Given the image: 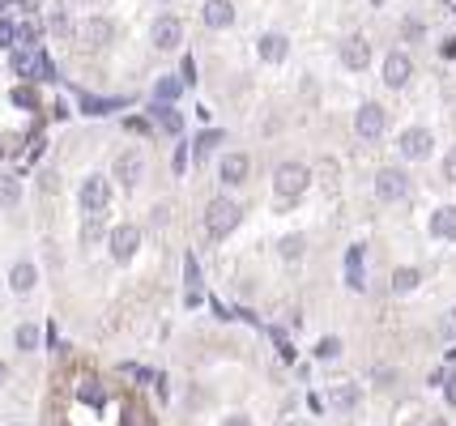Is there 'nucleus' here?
Returning a JSON list of instances; mask_svg holds the SVG:
<instances>
[{
    "instance_id": "nucleus-1",
    "label": "nucleus",
    "mask_w": 456,
    "mask_h": 426,
    "mask_svg": "<svg viewBox=\"0 0 456 426\" xmlns=\"http://www.w3.org/2000/svg\"><path fill=\"white\" fill-rule=\"evenodd\" d=\"M239 218H243V209H239L230 196H214V200L205 205V235H209V239H226V235L239 226Z\"/></svg>"
},
{
    "instance_id": "nucleus-2",
    "label": "nucleus",
    "mask_w": 456,
    "mask_h": 426,
    "mask_svg": "<svg viewBox=\"0 0 456 426\" xmlns=\"http://www.w3.org/2000/svg\"><path fill=\"white\" fill-rule=\"evenodd\" d=\"M77 200H81V213L85 218H103V209L111 205V179L107 175H85L81 188H77Z\"/></svg>"
},
{
    "instance_id": "nucleus-3",
    "label": "nucleus",
    "mask_w": 456,
    "mask_h": 426,
    "mask_svg": "<svg viewBox=\"0 0 456 426\" xmlns=\"http://www.w3.org/2000/svg\"><path fill=\"white\" fill-rule=\"evenodd\" d=\"M308 184H312V171L303 167V163H282L273 171V192L282 200H298L303 192H308Z\"/></svg>"
},
{
    "instance_id": "nucleus-4",
    "label": "nucleus",
    "mask_w": 456,
    "mask_h": 426,
    "mask_svg": "<svg viewBox=\"0 0 456 426\" xmlns=\"http://www.w3.org/2000/svg\"><path fill=\"white\" fill-rule=\"evenodd\" d=\"M384 128H388V111L380 102H363L359 111H354V132H359L363 141H380Z\"/></svg>"
},
{
    "instance_id": "nucleus-5",
    "label": "nucleus",
    "mask_w": 456,
    "mask_h": 426,
    "mask_svg": "<svg viewBox=\"0 0 456 426\" xmlns=\"http://www.w3.org/2000/svg\"><path fill=\"white\" fill-rule=\"evenodd\" d=\"M107 247H111V260L128 264V260L137 256V247H141V226H132V222H120V226L107 235Z\"/></svg>"
},
{
    "instance_id": "nucleus-6",
    "label": "nucleus",
    "mask_w": 456,
    "mask_h": 426,
    "mask_svg": "<svg viewBox=\"0 0 456 426\" xmlns=\"http://www.w3.org/2000/svg\"><path fill=\"white\" fill-rule=\"evenodd\" d=\"M375 196H380L384 205H396V200H405V196H410V175H405V171H396V167H384V171L375 175Z\"/></svg>"
},
{
    "instance_id": "nucleus-7",
    "label": "nucleus",
    "mask_w": 456,
    "mask_h": 426,
    "mask_svg": "<svg viewBox=\"0 0 456 426\" xmlns=\"http://www.w3.org/2000/svg\"><path fill=\"white\" fill-rule=\"evenodd\" d=\"M149 43H154L158 51H175V47L184 43V22L171 18V13L154 18V26H149Z\"/></svg>"
},
{
    "instance_id": "nucleus-8",
    "label": "nucleus",
    "mask_w": 456,
    "mask_h": 426,
    "mask_svg": "<svg viewBox=\"0 0 456 426\" xmlns=\"http://www.w3.org/2000/svg\"><path fill=\"white\" fill-rule=\"evenodd\" d=\"M431 132L427 128H405L401 132V141H396V149H401V158L405 163H422V158H431Z\"/></svg>"
},
{
    "instance_id": "nucleus-9",
    "label": "nucleus",
    "mask_w": 456,
    "mask_h": 426,
    "mask_svg": "<svg viewBox=\"0 0 456 426\" xmlns=\"http://www.w3.org/2000/svg\"><path fill=\"white\" fill-rule=\"evenodd\" d=\"M116 179H120L124 188H137V184L145 179V153H141V149H124V153L116 158Z\"/></svg>"
},
{
    "instance_id": "nucleus-10",
    "label": "nucleus",
    "mask_w": 456,
    "mask_h": 426,
    "mask_svg": "<svg viewBox=\"0 0 456 426\" xmlns=\"http://www.w3.org/2000/svg\"><path fill=\"white\" fill-rule=\"evenodd\" d=\"M341 64H345L350 73H363V69L371 64V43H367L363 34H350V39L341 43Z\"/></svg>"
},
{
    "instance_id": "nucleus-11",
    "label": "nucleus",
    "mask_w": 456,
    "mask_h": 426,
    "mask_svg": "<svg viewBox=\"0 0 456 426\" xmlns=\"http://www.w3.org/2000/svg\"><path fill=\"white\" fill-rule=\"evenodd\" d=\"M77 39H81L85 47H94V51H103V47L116 39V26H111L107 18H85L81 30H77Z\"/></svg>"
},
{
    "instance_id": "nucleus-12",
    "label": "nucleus",
    "mask_w": 456,
    "mask_h": 426,
    "mask_svg": "<svg viewBox=\"0 0 456 426\" xmlns=\"http://www.w3.org/2000/svg\"><path fill=\"white\" fill-rule=\"evenodd\" d=\"M247 171H251L247 153H222V158H218V179H222L226 188H239V184H247Z\"/></svg>"
},
{
    "instance_id": "nucleus-13",
    "label": "nucleus",
    "mask_w": 456,
    "mask_h": 426,
    "mask_svg": "<svg viewBox=\"0 0 456 426\" xmlns=\"http://www.w3.org/2000/svg\"><path fill=\"white\" fill-rule=\"evenodd\" d=\"M410 77H414V60L405 56V51H392V56L384 60V85L401 90V85H410Z\"/></svg>"
},
{
    "instance_id": "nucleus-14",
    "label": "nucleus",
    "mask_w": 456,
    "mask_h": 426,
    "mask_svg": "<svg viewBox=\"0 0 456 426\" xmlns=\"http://www.w3.org/2000/svg\"><path fill=\"white\" fill-rule=\"evenodd\" d=\"M256 56H261L265 64H282V60L290 56V39H286V34H277V30L261 34V39H256Z\"/></svg>"
},
{
    "instance_id": "nucleus-15",
    "label": "nucleus",
    "mask_w": 456,
    "mask_h": 426,
    "mask_svg": "<svg viewBox=\"0 0 456 426\" xmlns=\"http://www.w3.org/2000/svg\"><path fill=\"white\" fill-rule=\"evenodd\" d=\"M9 69H13V77H22V81H39V69H43V51L18 47L13 56H9Z\"/></svg>"
},
{
    "instance_id": "nucleus-16",
    "label": "nucleus",
    "mask_w": 456,
    "mask_h": 426,
    "mask_svg": "<svg viewBox=\"0 0 456 426\" xmlns=\"http://www.w3.org/2000/svg\"><path fill=\"white\" fill-rule=\"evenodd\" d=\"M200 18H205L209 30H226V26H235V5H230V0H205Z\"/></svg>"
},
{
    "instance_id": "nucleus-17",
    "label": "nucleus",
    "mask_w": 456,
    "mask_h": 426,
    "mask_svg": "<svg viewBox=\"0 0 456 426\" xmlns=\"http://www.w3.org/2000/svg\"><path fill=\"white\" fill-rule=\"evenodd\" d=\"M34 286H39V269H34L30 260H18L13 269H9V290L13 294H30Z\"/></svg>"
},
{
    "instance_id": "nucleus-18",
    "label": "nucleus",
    "mask_w": 456,
    "mask_h": 426,
    "mask_svg": "<svg viewBox=\"0 0 456 426\" xmlns=\"http://www.w3.org/2000/svg\"><path fill=\"white\" fill-rule=\"evenodd\" d=\"M345 286L350 290H363L367 282H363V243H354L350 252H345Z\"/></svg>"
},
{
    "instance_id": "nucleus-19",
    "label": "nucleus",
    "mask_w": 456,
    "mask_h": 426,
    "mask_svg": "<svg viewBox=\"0 0 456 426\" xmlns=\"http://www.w3.org/2000/svg\"><path fill=\"white\" fill-rule=\"evenodd\" d=\"M120 106H128V98H94V94H81V111L85 116H111V111H120Z\"/></svg>"
},
{
    "instance_id": "nucleus-20",
    "label": "nucleus",
    "mask_w": 456,
    "mask_h": 426,
    "mask_svg": "<svg viewBox=\"0 0 456 426\" xmlns=\"http://www.w3.org/2000/svg\"><path fill=\"white\" fill-rule=\"evenodd\" d=\"M431 235L435 239H456V205H443L431 218Z\"/></svg>"
},
{
    "instance_id": "nucleus-21",
    "label": "nucleus",
    "mask_w": 456,
    "mask_h": 426,
    "mask_svg": "<svg viewBox=\"0 0 456 426\" xmlns=\"http://www.w3.org/2000/svg\"><path fill=\"white\" fill-rule=\"evenodd\" d=\"M22 205V179L18 175H0V209H18Z\"/></svg>"
},
{
    "instance_id": "nucleus-22",
    "label": "nucleus",
    "mask_w": 456,
    "mask_h": 426,
    "mask_svg": "<svg viewBox=\"0 0 456 426\" xmlns=\"http://www.w3.org/2000/svg\"><path fill=\"white\" fill-rule=\"evenodd\" d=\"M39 324H30V320H26V324H18L13 329V345H18V354H34L39 350Z\"/></svg>"
},
{
    "instance_id": "nucleus-23",
    "label": "nucleus",
    "mask_w": 456,
    "mask_h": 426,
    "mask_svg": "<svg viewBox=\"0 0 456 426\" xmlns=\"http://www.w3.org/2000/svg\"><path fill=\"white\" fill-rule=\"evenodd\" d=\"M154 120H158V124H163L167 132H184V116L175 111L171 102H158V106H154Z\"/></svg>"
},
{
    "instance_id": "nucleus-24",
    "label": "nucleus",
    "mask_w": 456,
    "mask_h": 426,
    "mask_svg": "<svg viewBox=\"0 0 456 426\" xmlns=\"http://www.w3.org/2000/svg\"><path fill=\"white\" fill-rule=\"evenodd\" d=\"M418 282H422L418 269H396V273H392V294H410Z\"/></svg>"
},
{
    "instance_id": "nucleus-25",
    "label": "nucleus",
    "mask_w": 456,
    "mask_h": 426,
    "mask_svg": "<svg viewBox=\"0 0 456 426\" xmlns=\"http://www.w3.org/2000/svg\"><path fill=\"white\" fill-rule=\"evenodd\" d=\"M333 405L345 409V413L359 409V388H354V384H337V388H333Z\"/></svg>"
},
{
    "instance_id": "nucleus-26",
    "label": "nucleus",
    "mask_w": 456,
    "mask_h": 426,
    "mask_svg": "<svg viewBox=\"0 0 456 426\" xmlns=\"http://www.w3.org/2000/svg\"><path fill=\"white\" fill-rule=\"evenodd\" d=\"M179 90H184V77H163V81L154 85V98H158V102H175Z\"/></svg>"
},
{
    "instance_id": "nucleus-27",
    "label": "nucleus",
    "mask_w": 456,
    "mask_h": 426,
    "mask_svg": "<svg viewBox=\"0 0 456 426\" xmlns=\"http://www.w3.org/2000/svg\"><path fill=\"white\" fill-rule=\"evenodd\" d=\"M184 282H188V294H200V264L192 252L184 256Z\"/></svg>"
},
{
    "instance_id": "nucleus-28",
    "label": "nucleus",
    "mask_w": 456,
    "mask_h": 426,
    "mask_svg": "<svg viewBox=\"0 0 456 426\" xmlns=\"http://www.w3.org/2000/svg\"><path fill=\"white\" fill-rule=\"evenodd\" d=\"M13 106H26V111H34V106H39L34 85H13Z\"/></svg>"
},
{
    "instance_id": "nucleus-29",
    "label": "nucleus",
    "mask_w": 456,
    "mask_h": 426,
    "mask_svg": "<svg viewBox=\"0 0 456 426\" xmlns=\"http://www.w3.org/2000/svg\"><path fill=\"white\" fill-rule=\"evenodd\" d=\"M277 252H282V260H298V256H303V235H286V239L277 243Z\"/></svg>"
},
{
    "instance_id": "nucleus-30",
    "label": "nucleus",
    "mask_w": 456,
    "mask_h": 426,
    "mask_svg": "<svg viewBox=\"0 0 456 426\" xmlns=\"http://www.w3.org/2000/svg\"><path fill=\"white\" fill-rule=\"evenodd\" d=\"M337 354H341V341H337V337H320V341H316V358H320V362H333Z\"/></svg>"
},
{
    "instance_id": "nucleus-31",
    "label": "nucleus",
    "mask_w": 456,
    "mask_h": 426,
    "mask_svg": "<svg viewBox=\"0 0 456 426\" xmlns=\"http://www.w3.org/2000/svg\"><path fill=\"white\" fill-rule=\"evenodd\" d=\"M401 34H405V43H418V39L427 34V26H422L418 18H405V22H401Z\"/></svg>"
},
{
    "instance_id": "nucleus-32",
    "label": "nucleus",
    "mask_w": 456,
    "mask_h": 426,
    "mask_svg": "<svg viewBox=\"0 0 456 426\" xmlns=\"http://www.w3.org/2000/svg\"><path fill=\"white\" fill-rule=\"evenodd\" d=\"M218 141H222V132H218V128H209V132H200V137H196V153L205 158V153H209V149H214Z\"/></svg>"
},
{
    "instance_id": "nucleus-33",
    "label": "nucleus",
    "mask_w": 456,
    "mask_h": 426,
    "mask_svg": "<svg viewBox=\"0 0 456 426\" xmlns=\"http://www.w3.org/2000/svg\"><path fill=\"white\" fill-rule=\"evenodd\" d=\"M171 222V205L167 200H158L154 209H149V226H167Z\"/></svg>"
},
{
    "instance_id": "nucleus-34",
    "label": "nucleus",
    "mask_w": 456,
    "mask_h": 426,
    "mask_svg": "<svg viewBox=\"0 0 456 426\" xmlns=\"http://www.w3.org/2000/svg\"><path fill=\"white\" fill-rule=\"evenodd\" d=\"M98 239H103V226H98V218H90V222L81 226V243L90 247V243H98Z\"/></svg>"
},
{
    "instance_id": "nucleus-35",
    "label": "nucleus",
    "mask_w": 456,
    "mask_h": 426,
    "mask_svg": "<svg viewBox=\"0 0 456 426\" xmlns=\"http://www.w3.org/2000/svg\"><path fill=\"white\" fill-rule=\"evenodd\" d=\"M443 179L448 184H456V145L448 149V158H443Z\"/></svg>"
},
{
    "instance_id": "nucleus-36",
    "label": "nucleus",
    "mask_w": 456,
    "mask_h": 426,
    "mask_svg": "<svg viewBox=\"0 0 456 426\" xmlns=\"http://www.w3.org/2000/svg\"><path fill=\"white\" fill-rule=\"evenodd\" d=\"M171 167H175V175H184V171H188V145H179V149H175Z\"/></svg>"
},
{
    "instance_id": "nucleus-37",
    "label": "nucleus",
    "mask_w": 456,
    "mask_h": 426,
    "mask_svg": "<svg viewBox=\"0 0 456 426\" xmlns=\"http://www.w3.org/2000/svg\"><path fill=\"white\" fill-rule=\"evenodd\" d=\"M179 77H184V85H192V81H196V64H192V56H184V64H179Z\"/></svg>"
},
{
    "instance_id": "nucleus-38",
    "label": "nucleus",
    "mask_w": 456,
    "mask_h": 426,
    "mask_svg": "<svg viewBox=\"0 0 456 426\" xmlns=\"http://www.w3.org/2000/svg\"><path fill=\"white\" fill-rule=\"evenodd\" d=\"M81 401H90V405H103V392H98V388H94V380H90V384L81 388Z\"/></svg>"
},
{
    "instance_id": "nucleus-39",
    "label": "nucleus",
    "mask_w": 456,
    "mask_h": 426,
    "mask_svg": "<svg viewBox=\"0 0 456 426\" xmlns=\"http://www.w3.org/2000/svg\"><path fill=\"white\" fill-rule=\"evenodd\" d=\"M120 426H145V422H141V409H137V405H128V409H124V422H120Z\"/></svg>"
},
{
    "instance_id": "nucleus-40",
    "label": "nucleus",
    "mask_w": 456,
    "mask_h": 426,
    "mask_svg": "<svg viewBox=\"0 0 456 426\" xmlns=\"http://www.w3.org/2000/svg\"><path fill=\"white\" fill-rule=\"evenodd\" d=\"M439 333H443V337H456V311H448V320H443Z\"/></svg>"
},
{
    "instance_id": "nucleus-41",
    "label": "nucleus",
    "mask_w": 456,
    "mask_h": 426,
    "mask_svg": "<svg viewBox=\"0 0 456 426\" xmlns=\"http://www.w3.org/2000/svg\"><path fill=\"white\" fill-rule=\"evenodd\" d=\"M443 397H448V405H456V376L443 380Z\"/></svg>"
},
{
    "instance_id": "nucleus-42",
    "label": "nucleus",
    "mask_w": 456,
    "mask_h": 426,
    "mask_svg": "<svg viewBox=\"0 0 456 426\" xmlns=\"http://www.w3.org/2000/svg\"><path fill=\"white\" fill-rule=\"evenodd\" d=\"M222 426H251V418H243V413H230V418H226Z\"/></svg>"
},
{
    "instance_id": "nucleus-43",
    "label": "nucleus",
    "mask_w": 456,
    "mask_h": 426,
    "mask_svg": "<svg viewBox=\"0 0 456 426\" xmlns=\"http://www.w3.org/2000/svg\"><path fill=\"white\" fill-rule=\"evenodd\" d=\"M0 384H9V366L5 362H0Z\"/></svg>"
},
{
    "instance_id": "nucleus-44",
    "label": "nucleus",
    "mask_w": 456,
    "mask_h": 426,
    "mask_svg": "<svg viewBox=\"0 0 456 426\" xmlns=\"http://www.w3.org/2000/svg\"><path fill=\"white\" fill-rule=\"evenodd\" d=\"M443 9H448V13H456V0H443Z\"/></svg>"
},
{
    "instance_id": "nucleus-45",
    "label": "nucleus",
    "mask_w": 456,
    "mask_h": 426,
    "mask_svg": "<svg viewBox=\"0 0 456 426\" xmlns=\"http://www.w3.org/2000/svg\"><path fill=\"white\" fill-rule=\"evenodd\" d=\"M431 426H448V422H443V418H435V422H431Z\"/></svg>"
},
{
    "instance_id": "nucleus-46",
    "label": "nucleus",
    "mask_w": 456,
    "mask_h": 426,
    "mask_svg": "<svg viewBox=\"0 0 456 426\" xmlns=\"http://www.w3.org/2000/svg\"><path fill=\"white\" fill-rule=\"evenodd\" d=\"M158 5H167V0H158Z\"/></svg>"
}]
</instances>
